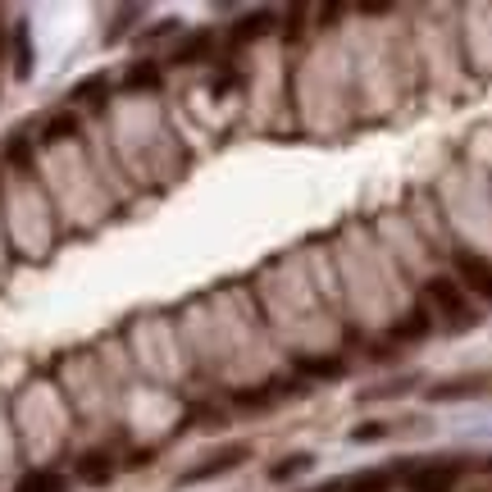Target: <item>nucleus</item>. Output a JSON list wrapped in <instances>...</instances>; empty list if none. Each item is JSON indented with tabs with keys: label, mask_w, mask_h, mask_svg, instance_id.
<instances>
[{
	"label": "nucleus",
	"mask_w": 492,
	"mask_h": 492,
	"mask_svg": "<svg viewBox=\"0 0 492 492\" xmlns=\"http://www.w3.org/2000/svg\"><path fill=\"white\" fill-rule=\"evenodd\" d=\"M456 479H461V465H424L406 479L410 492H456Z\"/></svg>",
	"instance_id": "3"
},
{
	"label": "nucleus",
	"mask_w": 492,
	"mask_h": 492,
	"mask_svg": "<svg viewBox=\"0 0 492 492\" xmlns=\"http://www.w3.org/2000/svg\"><path fill=\"white\" fill-rule=\"evenodd\" d=\"M456 283L461 287H470V292H479V296H488L492 301V264L483 260V255H474V251H461L456 255Z\"/></svg>",
	"instance_id": "2"
},
{
	"label": "nucleus",
	"mask_w": 492,
	"mask_h": 492,
	"mask_svg": "<svg viewBox=\"0 0 492 492\" xmlns=\"http://www.w3.org/2000/svg\"><path fill=\"white\" fill-rule=\"evenodd\" d=\"M206 46H210V36H206V32H197L192 42H187V46H182V51H178L173 60H178V64H192V60H197V55H201Z\"/></svg>",
	"instance_id": "15"
},
{
	"label": "nucleus",
	"mask_w": 492,
	"mask_h": 492,
	"mask_svg": "<svg viewBox=\"0 0 492 492\" xmlns=\"http://www.w3.org/2000/svg\"><path fill=\"white\" fill-rule=\"evenodd\" d=\"M124 83H128V87H156V83H160V69H156V64H137V69H128Z\"/></svg>",
	"instance_id": "14"
},
{
	"label": "nucleus",
	"mask_w": 492,
	"mask_h": 492,
	"mask_svg": "<svg viewBox=\"0 0 492 492\" xmlns=\"http://www.w3.org/2000/svg\"><path fill=\"white\" fill-rule=\"evenodd\" d=\"M306 465H311V456H292L287 465H274V470H270V479H292V474H301Z\"/></svg>",
	"instance_id": "16"
},
{
	"label": "nucleus",
	"mask_w": 492,
	"mask_h": 492,
	"mask_svg": "<svg viewBox=\"0 0 492 492\" xmlns=\"http://www.w3.org/2000/svg\"><path fill=\"white\" fill-rule=\"evenodd\" d=\"M378 438H388V424H365L351 433V442H378Z\"/></svg>",
	"instance_id": "17"
},
{
	"label": "nucleus",
	"mask_w": 492,
	"mask_h": 492,
	"mask_svg": "<svg viewBox=\"0 0 492 492\" xmlns=\"http://www.w3.org/2000/svg\"><path fill=\"white\" fill-rule=\"evenodd\" d=\"M73 128H78V124H73V115H55V119H46L42 141H46V146H51V141H69V137H73Z\"/></svg>",
	"instance_id": "10"
},
{
	"label": "nucleus",
	"mask_w": 492,
	"mask_h": 492,
	"mask_svg": "<svg viewBox=\"0 0 492 492\" xmlns=\"http://www.w3.org/2000/svg\"><path fill=\"white\" fill-rule=\"evenodd\" d=\"M101 92H105V83L96 78V83H83V87L73 92V96H78V101H101Z\"/></svg>",
	"instance_id": "18"
},
{
	"label": "nucleus",
	"mask_w": 492,
	"mask_h": 492,
	"mask_svg": "<svg viewBox=\"0 0 492 492\" xmlns=\"http://www.w3.org/2000/svg\"><path fill=\"white\" fill-rule=\"evenodd\" d=\"M337 488H343V492H388V488H392V474H388V470H360V474L343 479Z\"/></svg>",
	"instance_id": "6"
},
{
	"label": "nucleus",
	"mask_w": 492,
	"mask_h": 492,
	"mask_svg": "<svg viewBox=\"0 0 492 492\" xmlns=\"http://www.w3.org/2000/svg\"><path fill=\"white\" fill-rule=\"evenodd\" d=\"M270 23H274L270 14H251V19H242V23H238V32H233V36H238V42H251V36H264V32H270Z\"/></svg>",
	"instance_id": "12"
},
{
	"label": "nucleus",
	"mask_w": 492,
	"mask_h": 492,
	"mask_svg": "<svg viewBox=\"0 0 492 492\" xmlns=\"http://www.w3.org/2000/svg\"><path fill=\"white\" fill-rule=\"evenodd\" d=\"M492 388V374H465V378H447V383L429 388V401H456V397H479Z\"/></svg>",
	"instance_id": "4"
},
{
	"label": "nucleus",
	"mask_w": 492,
	"mask_h": 492,
	"mask_svg": "<svg viewBox=\"0 0 492 492\" xmlns=\"http://www.w3.org/2000/svg\"><path fill=\"white\" fill-rule=\"evenodd\" d=\"M0 46H5V32H0Z\"/></svg>",
	"instance_id": "19"
},
{
	"label": "nucleus",
	"mask_w": 492,
	"mask_h": 492,
	"mask_svg": "<svg viewBox=\"0 0 492 492\" xmlns=\"http://www.w3.org/2000/svg\"><path fill=\"white\" fill-rule=\"evenodd\" d=\"M14 492H64V474H55V470H32V474L19 479Z\"/></svg>",
	"instance_id": "7"
},
{
	"label": "nucleus",
	"mask_w": 492,
	"mask_h": 492,
	"mask_svg": "<svg viewBox=\"0 0 492 492\" xmlns=\"http://www.w3.org/2000/svg\"><path fill=\"white\" fill-rule=\"evenodd\" d=\"M246 456H251V447H223V451H214L206 465H197L192 474H187V483H201V479H214V474H229V470H238Z\"/></svg>",
	"instance_id": "5"
},
{
	"label": "nucleus",
	"mask_w": 492,
	"mask_h": 492,
	"mask_svg": "<svg viewBox=\"0 0 492 492\" xmlns=\"http://www.w3.org/2000/svg\"><path fill=\"white\" fill-rule=\"evenodd\" d=\"M424 333H429V319H424L420 311H415L410 319L392 324V333H388V337H392V343H415V337H424Z\"/></svg>",
	"instance_id": "8"
},
{
	"label": "nucleus",
	"mask_w": 492,
	"mask_h": 492,
	"mask_svg": "<svg viewBox=\"0 0 492 492\" xmlns=\"http://www.w3.org/2000/svg\"><path fill=\"white\" fill-rule=\"evenodd\" d=\"M424 301L438 311V315H447L451 324H461V328H470L479 315L470 311V301H465V287L456 283V278H429L424 283Z\"/></svg>",
	"instance_id": "1"
},
{
	"label": "nucleus",
	"mask_w": 492,
	"mask_h": 492,
	"mask_svg": "<svg viewBox=\"0 0 492 492\" xmlns=\"http://www.w3.org/2000/svg\"><path fill=\"white\" fill-rule=\"evenodd\" d=\"M347 365L337 360V356H328V360H301V374H315V378H337Z\"/></svg>",
	"instance_id": "13"
},
{
	"label": "nucleus",
	"mask_w": 492,
	"mask_h": 492,
	"mask_svg": "<svg viewBox=\"0 0 492 492\" xmlns=\"http://www.w3.org/2000/svg\"><path fill=\"white\" fill-rule=\"evenodd\" d=\"M278 397H283V388H278V383H264L260 392H242V397H238V406L260 410V406H270V401H278Z\"/></svg>",
	"instance_id": "11"
},
{
	"label": "nucleus",
	"mask_w": 492,
	"mask_h": 492,
	"mask_svg": "<svg viewBox=\"0 0 492 492\" xmlns=\"http://www.w3.org/2000/svg\"><path fill=\"white\" fill-rule=\"evenodd\" d=\"M109 474H115V465H109V456H101V451H92V456H83V479H87V483H105Z\"/></svg>",
	"instance_id": "9"
}]
</instances>
